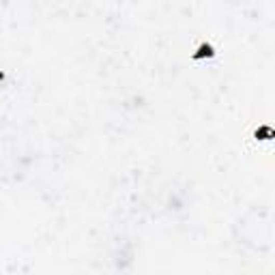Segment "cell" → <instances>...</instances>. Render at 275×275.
Instances as JSON below:
<instances>
[{"label":"cell","mask_w":275,"mask_h":275,"mask_svg":"<svg viewBox=\"0 0 275 275\" xmlns=\"http://www.w3.org/2000/svg\"><path fill=\"white\" fill-rule=\"evenodd\" d=\"M256 138H258V140H271V138H273V129H271V127H260V129L256 131Z\"/></svg>","instance_id":"7a4b0ae2"},{"label":"cell","mask_w":275,"mask_h":275,"mask_svg":"<svg viewBox=\"0 0 275 275\" xmlns=\"http://www.w3.org/2000/svg\"><path fill=\"white\" fill-rule=\"evenodd\" d=\"M215 56V47L211 43H200L198 49L193 52V60H202V58H213Z\"/></svg>","instance_id":"6da1fadb"}]
</instances>
